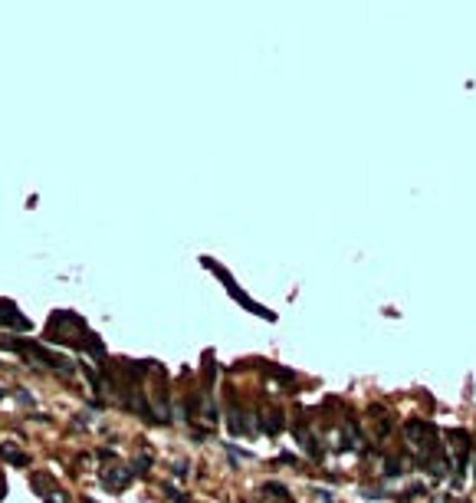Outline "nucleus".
Wrapping results in <instances>:
<instances>
[{"instance_id":"1","label":"nucleus","mask_w":476,"mask_h":503,"mask_svg":"<svg viewBox=\"0 0 476 503\" xmlns=\"http://www.w3.org/2000/svg\"><path fill=\"white\" fill-rule=\"evenodd\" d=\"M10 303H0V323H10V326H20V329H26V319L20 313H10Z\"/></svg>"}]
</instances>
